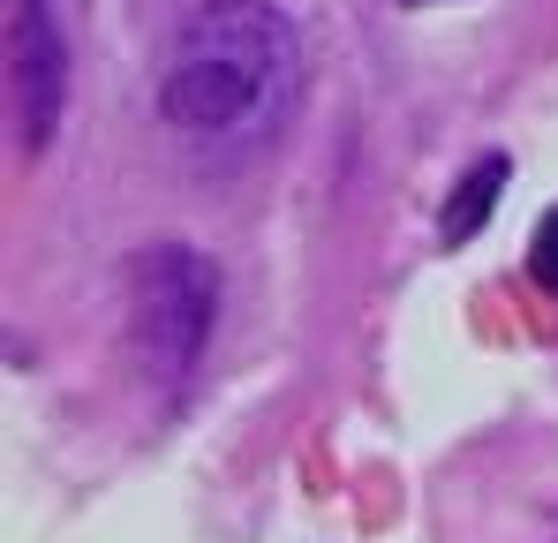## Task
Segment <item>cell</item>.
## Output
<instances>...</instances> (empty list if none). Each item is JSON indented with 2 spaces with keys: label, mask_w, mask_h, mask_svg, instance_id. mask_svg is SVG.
Segmentation results:
<instances>
[{
  "label": "cell",
  "mask_w": 558,
  "mask_h": 543,
  "mask_svg": "<svg viewBox=\"0 0 558 543\" xmlns=\"http://www.w3.org/2000/svg\"><path fill=\"white\" fill-rule=\"evenodd\" d=\"M8 98L23 121V152H46L69 106V31L61 0H8Z\"/></svg>",
  "instance_id": "obj_3"
},
{
  "label": "cell",
  "mask_w": 558,
  "mask_h": 543,
  "mask_svg": "<svg viewBox=\"0 0 558 543\" xmlns=\"http://www.w3.org/2000/svg\"><path fill=\"white\" fill-rule=\"evenodd\" d=\"M408 8H430V0H408Z\"/></svg>",
  "instance_id": "obj_6"
},
{
  "label": "cell",
  "mask_w": 558,
  "mask_h": 543,
  "mask_svg": "<svg viewBox=\"0 0 558 543\" xmlns=\"http://www.w3.org/2000/svg\"><path fill=\"white\" fill-rule=\"evenodd\" d=\"M219 317V272L189 242H151L129 265V340L159 385H182Z\"/></svg>",
  "instance_id": "obj_2"
},
{
  "label": "cell",
  "mask_w": 558,
  "mask_h": 543,
  "mask_svg": "<svg viewBox=\"0 0 558 543\" xmlns=\"http://www.w3.org/2000/svg\"><path fill=\"white\" fill-rule=\"evenodd\" d=\"M529 272H536V279H544V287L558 294V212L544 219V227H536V250H529Z\"/></svg>",
  "instance_id": "obj_5"
},
{
  "label": "cell",
  "mask_w": 558,
  "mask_h": 543,
  "mask_svg": "<svg viewBox=\"0 0 558 543\" xmlns=\"http://www.w3.org/2000/svg\"><path fill=\"white\" fill-rule=\"evenodd\" d=\"M498 189H506V159H475L453 189V204H446V242H468L490 212H498Z\"/></svg>",
  "instance_id": "obj_4"
},
{
  "label": "cell",
  "mask_w": 558,
  "mask_h": 543,
  "mask_svg": "<svg viewBox=\"0 0 558 543\" xmlns=\"http://www.w3.org/2000/svg\"><path fill=\"white\" fill-rule=\"evenodd\" d=\"M302 98V31L279 0H196L167 46L159 113L211 159L265 152Z\"/></svg>",
  "instance_id": "obj_1"
}]
</instances>
